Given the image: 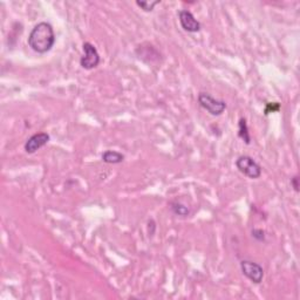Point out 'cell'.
<instances>
[{
	"mask_svg": "<svg viewBox=\"0 0 300 300\" xmlns=\"http://www.w3.org/2000/svg\"><path fill=\"white\" fill-rule=\"evenodd\" d=\"M27 44L35 53L45 54L50 52L55 44L53 26L47 21H41V23L36 24L29 32Z\"/></svg>",
	"mask_w": 300,
	"mask_h": 300,
	"instance_id": "cell-1",
	"label": "cell"
},
{
	"mask_svg": "<svg viewBox=\"0 0 300 300\" xmlns=\"http://www.w3.org/2000/svg\"><path fill=\"white\" fill-rule=\"evenodd\" d=\"M198 105L202 107L203 109H205L210 115L212 116H220L225 112L227 109V102L223 100L215 99L213 96H211L209 93L201 92L198 94L197 98Z\"/></svg>",
	"mask_w": 300,
	"mask_h": 300,
	"instance_id": "cell-2",
	"label": "cell"
},
{
	"mask_svg": "<svg viewBox=\"0 0 300 300\" xmlns=\"http://www.w3.org/2000/svg\"><path fill=\"white\" fill-rule=\"evenodd\" d=\"M236 168L243 174L244 176L251 180H257L262 176V166L249 155H242L236 160Z\"/></svg>",
	"mask_w": 300,
	"mask_h": 300,
	"instance_id": "cell-3",
	"label": "cell"
},
{
	"mask_svg": "<svg viewBox=\"0 0 300 300\" xmlns=\"http://www.w3.org/2000/svg\"><path fill=\"white\" fill-rule=\"evenodd\" d=\"M83 55L80 59V66L83 69L91 70L98 67L101 62V57H100L96 47L91 42H84L82 45Z\"/></svg>",
	"mask_w": 300,
	"mask_h": 300,
	"instance_id": "cell-4",
	"label": "cell"
},
{
	"mask_svg": "<svg viewBox=\"0 0 300 300\" xmlns=\"http://www.w3.org/2000/svg\"><path fill=\"white\" fill-rule=\"evenodd\" d=\"M240 270L242 273L253 284H261L264 279V269L258 263L252 261H242L240 262Z\"/></svg>",
	"mask_w": 300,
	"mask_h": 300,
	"instance_id": "cell-5",
	"label": "cell"
},
{
	"mask_svg": "<svg viewBox=\"0 0 300 300\" xmlns=\"http://www.w3.org/2000/svg\"><path fill=\"white\" fill-rule=\"evenodd\" d=\"M179 20H180L181 27H182L185 32L197 33L201 31L202 28L201 23L196 19L195 16L190 12V11L181 10L179 12Z\"/></svg>",
	"mask_w": 300,
	"mask_h": 300,
	"instance_id": "cell-6",
	"label": "cell"
},
{
	"mask_svg": "<svg viewBox=\"0 0 300 300\" xmlns=\"http://www.w3.org/2000/svg\"><path fill=\"white\" fill-rule=\"evenodd\" d=\"M50 135L47 133H36V134L32 135L31 138H28L27 141L25 142L24 149L27 154H34L39 149H41L44 146L50 142Z\"/></svg>",
	"mask_w": 300,
	"mask_h": 300,
	"instance_id": "cell-7",
	"label": "cell"
},
{
	"mask_svg": "<svg viewBox=\"0 0 300 300\" xmlns=\"http://www.w3.org/2000/svg\"><path fill=\"white\" fill-rule=\"evenodd\" d=\"M101 158L103 162L108 163V164H118L124 161V155L116 150H106L101 155Z\"/></svg>",
	"mask_w": 300,
	"mask_h": 300,
	"instance_id": "cell-8",
	"label": "cell"
},
{
	"mask_svg": "<svg viewBox=\"0 0 300 300\" xmlns=\"http://www.w3.org/2000/svg\"><path fill=\"white\" fill-rule=\"evenodd\" d=\"M238 138L243 141L245 144L251 143V136L249 132V127H247L246 118L240 117L238 121Z\"/></svg>",
	"mask_w": 300,
	"mask_h": 300,
	"instance_id": "cell-9",
	"label": "cell"
},
{
	"mask_svg": "<svg viewBox=\"0 0 300 300\" xmlns=\"http://www.w3.org/2000/svg\"><path fill=\"white\" fill-rule=\"evenodd\" d=\"M170 209L176 216L180 217H188L190 215V210H189L188 206H185L184 204L180 202H172L170 203Z\"/></svg>",
	"mask_w": 300,
	"mask_h": 300,
	"instance_id": "cell-10",
	"label": "cell"
},
{
	"mask_svg": "<svg viewBox=\"0 0 300 300\" xmlns=\"http://www.w3.org/2000/svg\"><path fill=\"white\" fill-rule=\"evenodd\" d=\"M158 4H161L160 0H156V2H136V5H138L140 9H142L144 12H151V11H154L155 6L158 5Z\"/></svg>",
	"mask_w": 300,
	"mask_h": 300,
	"instance_id": "cell-11",
	"label": "cell"
},
{
	"mask_svg": "<svg viewBox=\"0 0 300 300\" xmlns=\"http://www.w3.org/2000/svg\"><path fill=\"white\" fill-rule=\"evenodd\" d=\"M265 231L263 230V229H253L252 231H251V235H252L253 238L257 240V242H265L266 239V235H265Z\"/></svg>",
	"mask_w": 300,
	"mask_h": 300,
	"instance_id": "cell-12",
	"label": "cell"
},
{
	"mask_svg": "<svg viewBox=\"0 0 300 300\" xmlns=\"http://www.w3.org/2000/svg\"><path fill=\"white\" fill-rule=\"evenodd\" d=\"M280 109V105L278 102H270L268 103L265 108V115H269L270 113H275L278 112Z\"/></svg>",
	"mask_w": 300,
	"mask_h": 300,
	"instance_id": "cell-13",
	"label": "cell"
},
{
	"mask_svg": "<svg viewBox=\"0 0 300 300\" xmlns=\"http://www.w3.org/2000/svg\"><path fill=\"white\" fill-rule=\"evenodd\" d=\"M291 185H292V188L294 189L295 192H299V177H298V175H294L293 177H292Z\"/></svg>",
	"mask_w": 300,
	"mask_h": 300,
	"instance_id": "cell-14",
	"label": "cell"
}]
</instances>
